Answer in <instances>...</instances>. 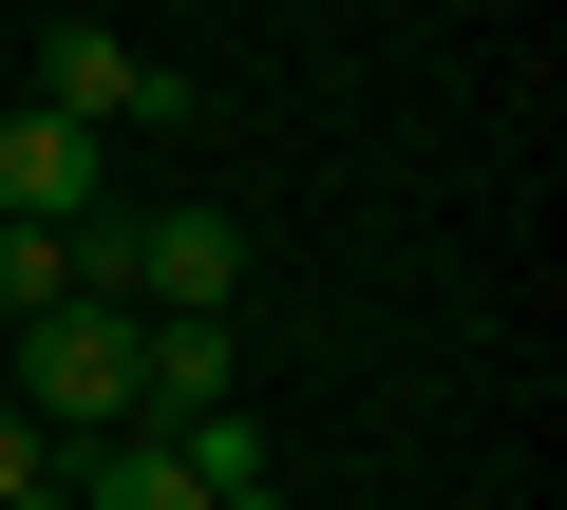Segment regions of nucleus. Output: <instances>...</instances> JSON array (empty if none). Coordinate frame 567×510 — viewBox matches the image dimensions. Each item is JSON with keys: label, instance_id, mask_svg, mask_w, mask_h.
Instances as JSON below:
<instances>
[{"label": "nucleus", "instance_id": "7ed1b4c3", "mask_svg": "<svg viewBox=\"0 0 567 510\" xmlns=\"http://www.w3.org/2000/svg\"><path fill=\"white\" fill-rule=\"evenodd\" d=\"M227 360H246V322H133V435L227 416Z\"/></svg>", "mask_w": 567, "mask_h": 510}, {"label": "nucleus", "instance_id": "20e7f679", "mask_svg": "<svg viewBox=\"0 0 567 510\" xmlns=\"http://www.w3.org/2000/svg\"><path fill=\"white\" fill-rule=\"evenodd\" d=\"M0 208H20V227H95V133H58L20 95V114H0Z\"/></svg>", "mask_w": 567, "mask_h": 510}, {"label": "nucleus", "instance_id": "f257e3e1", "mask_svg": "<svg viewBox=\"0 0 567 510\" xmlns=\"http://www.w3.org/2000/svg\"><path fill=\"white\" fill-rule=\"evenodd\" d=\"M0 397H20L58 454L133 435V303H39V322H0Z\"/></svg>", "mask_w": 567, "mask_h": 510}, {"label": "nucleus", "instance_id": "6e6552de", "mask_svg": "<svg viewBox=\"0 0 567 510\" xmlns=\"http://www.w3.org/2000/svg\"><path fill=\"white\" fill-rule=\"evenodd\" d=\"M208 510H265V472H246V491H208Z\"/></svg>", "mask_w": 567, "mask_h": 510}, {"label": "nucleus", "instance_id": "0eeeda50", "mask_svg": "<svg viewBox=\"0 0 567 510\" xmlns=\"http://www.w3.org/2000/svg\"><path fill=\"white\" fill-rule=\"evenodd\" d=\"M0 510H76V491H58V472H39V491H0Z\"/></svg>", "mask_w": 567, "mask_h": 510}, {"label": "nucleus", "instance_id": "423d86ee", "mask_svg": "<svg viewBox=\"0 0 567 510\" xmlns=\"http://www.w3.org/2000/svg\"><path fill=\"white\" fill-rule=\"evenodd\" d=\"M39 472H58V435H39L20 397H0V491H39Z\"/></svg>", "mask_w": 567, "mask_h": 510}, {"label": "nucleus", "instance_id": "f03ea898", "mask_svg": "<svg viewBox=\"0 0 567 510\" xmlns=\"http://www.w3.org/2000/svg\"><path fill=\"white\" fill-rule=\"evenodd\" d=\"M39 114L58 133H189V76L152 39H114V20H58L39 39Z\"/></svg>", "mask_w": 567, "mask_h": 510}, {"label": "nucleus", "instance_id": "39448f33", "mask_svg": "<svg viewBox=\"0 0 567 510\" xmlns=\"http://www.w3.org/2000/svg\"><path fill=\"white\" fill-rule=\"evenodd\" d=\"M58 491H76V510H208L171 435H95V454H58Z\"/></svg>", "mask_w": 567, "mask_h": 510}]
</instances>
